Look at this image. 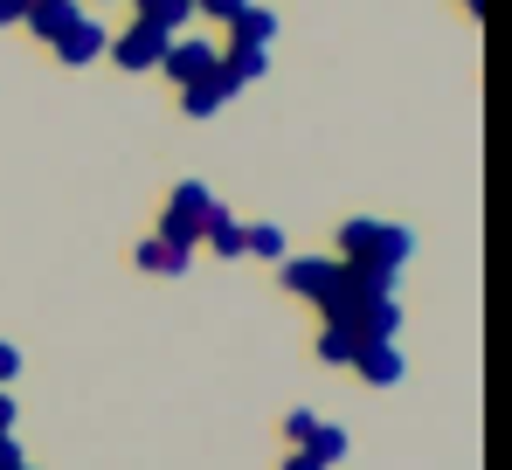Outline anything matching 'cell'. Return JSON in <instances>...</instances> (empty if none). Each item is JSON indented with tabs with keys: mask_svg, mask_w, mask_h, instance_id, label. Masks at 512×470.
<instances>
[{
	"mask_svg": "<svg viewBox=\"0 0 512 470\" xmlns=\"http://www.w3.org/2000/svg\"><path fill=\"white\" fill-rule=\"evenodd\" d=\"M409 256H416V235L402 229V222H374V215L340 222V263L367 270V277H381L388 291H395V277H402Z\"/></svg>",
	"mask_w": 512,
	"mask_h": 470,
	"instance_id": "1",
	"label": "cell"
},
{
	"mask_svg": "<svg viewBox=\"0 0 512 470\" xmlns=\"http://www.w3.org/2000/svg\"><path fill=\"white\" fill-rule=\"evenodd\" d=\"M208 215H215V194H208L201 180H180V187L167 194V208H160V235L180 242V249H194L201 229H208Z\"/></svg>",
	"mask_w": 512,
	"mask_h": 470,
	"instance_id": "2",
	"label": "cell"
},
{
	"mask_svg": "<svg viewBox=\"0 0 512 470\" xmlns=\"http://www.w3.org/2000/svg\"><path fill=\"white\" fill-rule=\"evenodd\" d=\"M381 291H388L381 277H367V270H353V263H340V256H333V284H326V291H319L312 305H319L326 318H346V325H353V318L367 312V305H374Z\"/></svg>",
	"mask_w": 512,
	"mask_h": 470,
	"instance_id": "3",
	"label": "cell"
},
{
	"mask_svg": "<svg viewBox=\"0 0 512 470\" xmlns=\"http://www.w3.org/2000/svg\"><path fill=\"white\" fill-rule=\"evenodd\" d=\"M167 42H173L167 28H153V21H132L125 35H111V42H104V56H111L118 70H132V77H139V70H160Z\"/></svg>",
	"mask_w": 512,
	"mask_h": 470,
	"instance_id": "4",
	"label": "cell"
},
{
	"mask_svg": "<svg viewBox=\"0 0 512 470\" xmlns=\"http://www.w3.org/2000/svg\"><path fill=\"white\" fill-rule=\"evenodd\" d=\"M104 42H111V28H104L97 14H77L49 49H56V63H63V70H84V63H104Z\"/></svg>",
	"mask_w": 512,
	"mask_h": 470,
	"instance_id": "5",
	"label": "cell"
},
{
	"mask_svg": "<svg viewBox=\"0 0 512 470\" xmlns=\"http://www.w3.org/2000/svg\"><path fill=\"white\" fill-rule=\"evenodd\" d=\"M353 374H360L367 388H402V381H409V360H402V346H395V339H360Z\"/></svg>",
	"mask_w": 512,
	"mask_h": 470,
	"instance_id": "6",
	"label": "cell"
},
{
	"mask_svg": "<svg viewBox=\"0 0 512 470\" xmlns=\"http://www.w3.org/2000/svg\"><path fill=\"white\" fill-rule=\"evenodd\" d=\"M215 63H222V49H215V42H201V35H173L167 56H160V70H167L180 90H187V83H201Z\"/></svg>",
	"mask_w": 512,
	"mask_h": 470,
	"instance_id": "7",
	"label": "cell"
},
{
	"mask_svg": "<svg viewBox=\"0 0 512 470\" xmlns=\"http://www.w3.org/2000/svg\"><path fill=\"white\" fill-rule=\"evenodd\" d=\"M277 277H284V291H291V298H319V291L333 284V256H284V263H277Z\"/></svg>",
	"mask_w": 512,
	"mask_h": 470,
	"instance_id": "8",
	"label": "cell"
},
{
	"mask_svg": "<svg viewBox=\"0 0 512 470\" xmlns=\"http://www.w3.org/2000/svg\"><path fill=\"white\" fill-rule=\"evenodd\" d=\"M132 263H139L146 277H187L194 249H180V242H167V235H146V242L132 249Z\"/></svg>",
	"mask_w": 512,
	"mask_h": 470,
	"instance_id": "9",
	"label": "cell"
},
{
	"mask_svg": "<svg viewBox=\"0 0 512 470\" xmlns=\"http://www.w3.org/2000/svg\"><path fill=\"white\" fill-rule=\"evenodd\" d=\"M229 97H236V83L222 77V63H215V70H208L201 83H187V90H180V111H187V118H215Z\"/></svg>",
	"mask_w": 512,
	"mask_h": 470,
	"instance_id": "10",
	"label": "cell"
},
{
	"mask_svg": "<svg viewBox=\"0 0 512 470\" xmlns=\"http://www.w3.org/2000/svg\"><path fill=\"white\" fill-rule=\"evenodd\" d=\"M77 14H84L77 0H28V14H21V28H28L35 42H56V35H63L70 21H77Z\"/></svg>",
	"mask_w": 512,
	"mask_h": 470,
	"instance_id": "11",
	"label": "cell"
},
{
	"mask_svg": "<svg viewBox=\"0 0 512 470\" xmlns=\"http://www.w3.org/2000/svg\"><path fill=\"white\" fill-rule=\"evenodd\" d=\"M353 325H360V339H402V298H395V291H381V298L353 318Z\"/></svg>",
	"mask_w": 512,
	"mask_h": 470,
	"instance_id": "12",
	"label": "cell"
},
{
	"mask_svg": "<svg viewBox=\"0 0 512 470\" xmlns=\"http://www.w3.org/2000/svg\"><path fill=\"white\" fill-rule=\"evenodd\" d=\"M229 42H243V49H270V42H277V14L250 0V7H243V14L229 21Z\"/></svg>",
	"mask_w": 512,
	"mask_h": 470,
	"instance_id": "13",
	"label": "cell"
},
{
	"mask_svg": "<svg viewBox=\"0 0 512 470\" xmlns=\"http://www.w3.org/2000/svg\"><path fill=\"white\" fill-rule=\"evenodd\" d=\"M353 353H360V325L326 318V332H319V360H326V367H353Z\"/></svg>",
	"mask_w": 512,
	"mask_h": 470,
	"instance_id": "14",
	"label": "cell"
},
{
	"mask_svg": "<svg viewBox=\"0 0 512 470\" xmlns=\"http://www.w3.org/2000/svg\"><path fill=\"white\" fill-rule=\"evenodd\" d=\"M305 450H312V464H319V470H340V457L353 450V436H346V422H319V429L305 436Z\"/></svg>",
	"mask_w": 512,
	"mask_h": 470,
	"instance_id": "15",
	"label": "cell"
},
{
	"mask_svg": "<svg viewBox=\"0 0 512 470\" xmlns=\"http://www.w3.org/2000/svg\"><path fill=\"white\" fill-rule=\"evenodd\" d=\"M222 77L236 83V90L256 83V77H270V49H243V42H229V49H222Z\"/></svg>",
	"mask_w": 512,
	"mask_h": 470,
	"instance_id": "16",
	"label": "cell"
},
{
	"mask_svg": "<svg viewBox=\"0 0 512 470\" xmlns=\"http://www.w3.org/2000/svg\"><path fill=\"white\" fill-rule=\"evenodd\" d=\"M201 242L215 249V256H243V222L215 201V215H208V229H201Z\"/></svg>",
	"mask_w": 512,
	"mask_h": 470,
	"instance_id": "17",
	"label": "cell"
},
{
	"mask_svg": "<svg viewBox=\"0 0 512 470\" xmlns=\"http://www.w3.org/2000/svg\"><path fill=\"white\" fill-rule=\"evenodd\" d=\"M243 256L284 263V229H277V222H243Z\"/></svg>",
	"mask_w": 512,
	"mask_h": 470,
	"instance_id": "18",
	"label": "cell"
},
{
	"mask_svg": "<svg viewBox=\"0 0 512 470\" xmlns=\"http://www.w3.org/2000/svg\"><path fill=\"white\" fill-rule=\"evenodd\" d=\"M132 7H139V21H153L167 35H180V21L194 14V0H132Z\"/></svg>",
	"mask_w": 512,
	"mask_h": 470,
	"instance_id": "19",
	"label": "cell"
},
{
	"mask_svg": "<svg viewBox=\"0 0 512 470\" xmlns=\"http://www.w3.org/2000/svg\"><path fill=\"white\" fill-rule=\"evenodd\" d=\"M312 429H319V415H312V408H291V415H284V443H291V450H305V436H312Z\"/></svg>",
	"mask_w": 512,
	"mask_h": 470,
	"instance_id": "20",
	"label": "cell"
},
{
	"mask_svg": "<svg viewBox=\"0 0 512 470\" xmlns=\"http://www.w3.org/2000/svg\"><path fill=\"white\" fill-rule=\"evenodd\" d=\"M250 0H194V14H208V21H236Z\"/></svg>",
	"mask_w": 512,
	"mask_h": 470,
	"instance_id": "21",
	"label": "cell"
},
{
	"mask_svg": "<svg viewBox=\"0 0 512 470\" xmlns=\"http://www.w3.org/2000/svg\"><path fill=\"white\" fill-rule=\"evenodd\" d=\"M28 464V450H21V436L14 429H0V470H21Z\"/></svg>",
	"mask_w": 512,
	"mask_h": 470,
	"instance_id": "22",
	"label": "cell"
},
{
	"mask_svg": "<svg viewBox=\"0 0 512 470\" xmlns=\"http://www.w3.org/2000/svg\"><path fill=\"white\" fill-rule=\"evenodd\" d=\"M14 374H21V346L0 339V388H14Z\"/></svg>",
	"mask_w": 512,
	"mask_h": 470,
	"instance_id": "23",
	"label": "cell"
},
{
	"mask_svg": "<svg viewBox=\"0 0 512 470\" xmlns=\"http://www.w3.org/2000/svg\"><path fill=\"white\" fill-rule=\"evenodd\" d=\"M21 14H28V0H0V28H14Z\"/></svg>",
	"mask_w": 512,
	"mask_h": 470,
	"instance_id": "24",
	"label": "cell"
},
{
	"mask_svg": "<svg viewBox=\"0 0 512 470\" xmlns=\"http://www.w3.org/2000/svg\"><path fill=\"white\" fill-rule=\"evenodd\" d=\"M284 470H319V464H312V450H291V457H284Z\"/></svg>",
	"mask_w": 512,
	"mask_h": 470,
	"instance_id": "25",
	"label": "cell"
},
{
	"mask_svg": "<svg viewBox=\"0 0 512 470\" xmlns=\"http://www.w3.org/2000/svg\"><path fill=\"white\" fill-rule=\"evenodd\" d=\"M0 429H14V394L0 388Z\"/></svg>",
	"mask_w": 512,
	"mask_h": 470,
	"instance_id": "26",
	"label": "cell"
},
{
	"mask_svg": "<svg viewBox=\"0 0 512 470\" xmlns=\"http://www.w3.org/2000/svg\"><path fill=\"white\" fill-rule=\"evenodd\" d=\"M457 7H464V14H485V0H457Z\"/></svg>",
	"mask_w": 512,
	"mask_h": 470,
	"instance_id": "27",
	"label": "cell"
},
{
	"mask_svg": "<svg viewBox=\"0 0 512 470\" xmlns=\"http://www.w3.org/2000/svg\"><path fill=\"white\" fill-rule=\"evenodd\" d=\"M21 470H35V464H21Z\"/></svg>",
	"mask_w": 512,
	"mask_h": 470,
	"instance_id": "28",
	"label": "cell"
}]
</instances>
